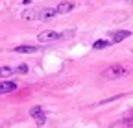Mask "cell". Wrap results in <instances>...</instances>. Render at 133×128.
Returning a JSON list of instances; mask_svg holds the SVG:
<instances>
[{"label": "cell", "instance_id": "30bf717a", "mask_svg": "<svg viewBox=\"0 0 133 128\" xmlns=\"http://www.w3.org/2000/svg\"><path fill=\"white\" fill-rule=\"evenodd\" d=\"M113 43H109V41H105V39H98V41H94L92 43V48L94 50H102V48H107V46H111Z\"/></svg>", "mask_w": 133, "mask_h": 128}, {"label": "cell", "instance_id": "277c9868", "mask_svg": "<svg viewBox=\"0 0 133 128\" xmlns=\"http://www.w3.org/2000/svg\"><path fill=\"white\" fill-rule=\"evenodd\" d=\"M109 128H133V113H129V115L122 117L120 121L113 123V124H111Z\"/></svg>", "mask_w": 133, "mask_h": 128}, {"label": "cell", "instance_id": "8992f818", "mask_svg": "<svg viewBox=\"0 0 133 128\" xmlns=\"http://www.w3.org/2000/svg\"><path fill=\"white\" fill-rule=\"evenodd\" d=\"M17 54H33L39 50V46H31V45H21V46H15L13 48Z\"/></svg>", "mask_w": 133, "mask_h": 128}, {"label": "cell", "instance_id": "ba28073f", "mask_svg": "<svg viewBox=\"0 0 133 128\" xmlns=\"http://www.w3.org/2000/svg\"><path fill=\"white\" fill-rule=\"evenodd\" d=\"M74 9V2H61L57 8H56V11H57V15H65V13H70Z\"/></svg>", "mask_w": 133, "mask_h": 128}, {"label": "cell", "instance_id": "9c48e42d", "mask_svg": "<svg viewBox=\"0 0 133 128\" xmlns=\"http://www.w3.org/2000/svg\"><path fill=\"white\" fill-rule=\"evenodd\" d=\"M56 15H57V11H56V9H43V11H39L37 19L44 21V19H52V17H56Z\"/></svg>", "mask_w": 133, "mask_h": 128}, {"label": "cell", "instance_id": "8fae6325", "mask_svg": "<svg viewBox=\"0 0 133 128\" xmlns=\"http://www.w3.org/2000/svg\"><path fill=\"white\" fill-rule=\"evenodd\" d=\"M15 72V69L11 67H0V76H11Z\"/></svg>", "mask_w": 133, "mask_h": 128}, {"label": "cell", "instance_id": "7a4b0ae2", "mask_svg": "<svg viewBox=\"0 0 133 128\" xmlns=\"http://www.w3.org/2000/svg\"><path fill=\"white\" fill-rule=\"evenodd\" d=\"M69 34H59V32H52V30H46V32H41V34L37 35V41L39 43H54V41H59L63 37H69Z\"/></svg>", "mask_w": 133, "mask_h": 128}, {"label": "cell", "instance_id": "3957f363", "mask_svg": "<svg viewBox=\"0 0 133 128\" xmlns=\"http://www.w3.org/2000/svg\"><path fill=\"white\" fill-rule=\"evenodd\" d=\"M30 115L33 117V121L37 123V126H43V124L46 123V113H44V109H43L41 106H33V108L30 109Z\"/></svg>", "mask_w": 133, "mask_h": 128}, {"label": "cell", "instance_id": "7c38bea8", "mask_svg": "<svg viewBox=\"0 0 133 128\" xmlns=\"http://www.w3.org/2000/svg\"><path fill=\"white\" fill-rule=\"evenodd\" d=\"M17 71H19V72H28V65H19V67L15 69V72Z\"/></svg>", "mask_w": 133, "mask_h": 128}, {"label": "cell", "instance_id": "6da1fadb", "mask_svg": "<svg viewBox=\"0 0 133 128\" xmlns=\"http://www.w3.org/2000/svg\"><path fill=\"white\" fill-rule=\"evenodd\" d=\"M126 72H128V69H126L124 65H120V63H115V65H109L102 74H104V78L115 80V78H122V76H126Z\"/></svg>", "mask_w": 133, "mask_h": 128}, {"label": "cell", "instance_id": "52a82bcc", "mask_svg": "<svg viewBox=\"0 0 133 128\" xmlns=\"http://www.w3.org/2000/svg\"><path fill=\"white\" fill-rule=\"evenodd\" d=\"M17 91V84L15 82H0V95H8Z\"/></svg>", "mask_w": 133, "mask_h": 128}, {"label": "cell", "instance_id": "5b68a950", "mask_svg": "<svg viewBox=\"0 0 133 128\" xmlns=\"http://www.w3.org/2000/svg\"><path fill=\"white\" fill-rule=\"evenodd\" d=\"M129 35H131V32H129V30H116V32H113V34H111L113 43H120V41H124V39L129 37Z\"/></svg>", "mask_w": 133, "mask_h": 128}]
</instances>
